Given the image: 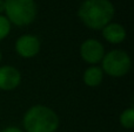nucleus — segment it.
<instances>
[{
    "mask_svg": "<svg viewBox=\"0 0 134 132\" xmlns=\"http://www.w3.org/2000/svg\"><path fill=\"white\" fill-rule=\"evenodd\" d=\"M115 14L109 0H85L78 9V16L86 27L94 30L102 29Z\"/></svg>",
    "mask_w": 134,
    "mask_h": 132,
    "instance_id": "f257e3e1",
    "label": "nucleus"
},
{
    "mask_svg": "<svg viewBox=\"0 0 134 132\" xmlns=\"http://www.w3.org/2000/svg\"><path fill=\"white\" fill-rule=\"evenodd\" d=\"M23 124L27 132H55L59 128V117L51 108L34 105L25 112Z\"/></svg>",
    "mask_w": 134,
    "mask_h": 132,
    "instance_id": "f03ea898",
    "label": "nucleus"
},
{
    "mask_svg": "<svg viewBox=\"0 0 134 132\" xmlns=\"http://www.w3.org/2000/svg\"><path fill=\"white\" fill-rule=\"evenodd\" d=\"M5 13L11 25L24 27L35 20L38 8L34 0H5Z\"/></svg>",
    "mask_w": 134,
    "mask_h": 132,
    "instance_id": "7ed1b4c3",
    "label": "nucleus"
},
{
    "mask_svg": "<svg viewBox=\"0 0 134 132\" xmlns=\"http://www.w3.org/2000/svg\"><path fill=\"white\" fill-rule=\"evenodd\" d=\"M132 61L126 51L111 50L105 54L101 60V69L111 77H122L130 71Z\"/></svg>",
    "mask_w": 134,
    "mask_h": 132,
    "instance_id": "20e7f679",
    "label": "nucleus"
},
{
    "mask_svg": "<svg viewBox=\"0 0 134 132\" xmlns=\"http://www.w3.org/2000/svg\"><path fill=\"white\" fill-rule=\"evenodd\" d=\"M80 55L85 62L97 64L101 62L105 55V48L100 41L95 39H87L80 46Z\"/></svg>",
    "mask_w": 134,
    "mask_h": 132,
    "instance_id": "39448f33",
    "label": "nucleus"
},
{
    "mask_svg": "<svg viewBox=\"0 0 134 132\" xmlns=\"http://www.w3.org/2000/svg\"><path fill=\"white\" fill-rule=\"evenodd\" d=\"M40 40L33 34H24L16 40L15 50L24 58H32L40 51Z\"/></svg>",
    "mask_w": 134,
    "mask_h": 132,
    "instance_id": "423d86ee",
    "label": "nucleus"
},
{
    "mask_svg": "<svg viewBox=\"0 0 134 132\" xmlns=\"http://www.w3.org/2000/svg\"><path fill=\"white\" fill-rule=\"evenodd\" d=\"M21 82V74L12 65L0 67V90L11 91L18 88Z\"/></svg>",
    "mask_w": 134,
    "mask_h": 132,
    "instance_id": "0eeeda50",
    "label": "nucleus"
},
{
    "mask_svg": "<svg viewBox=\"0 0 134 132\" xmlns=\"http://www.w3.org/2000/svg\"><path fill=\"white\" fill-rule=\"evenodd\" d=\"M101 30H102V36L109 43L118 44V43H121L122 41H125L126 39V29L120 23L109 22Z\"/></svg>",
    "mask_w": 134,
    "mask_h": 132,
    "instance_id": "6e6552de",
    "label": "nucleus"
},
{
    "mask_svg": "<svg viewBox=\"0 0 134 132\" xmlns=\"http://www.w3.org/2000/svg\"><path fill=\"white\" fill-rule=\"evenodd\" d=\"M82 80L83 83L87 87H91V88L99 87L104 80V71L101 68L97 67V65H92L83 71Z\"/></svg>",
    "mask_w": 134,
    "mask_h": 132,
    "instance_id": "1a4fd4ad",
    "label": "nucleus"
},
{
    "mask_svg": "<svg viewBox=\"0 0 134 132\" xmlns=\"http://www.w3.org/2000/svg\"><path fill=\"white\" fill-rule=\"evenodd\" d=\"M120 124L122 128L131 130L134 128V109L128 108L125 109L120 115Z\"/></svg>",
    "mask_w": 134,
    "mask_h": 132,
    "instance_id": "9d476101",
    "label": "nucleus"
},
{
    "mask_svg": "<svg viewBox=\"0 0 134 132\" xmlns=\"http://www.w3.org/2000/svg\"><path fill=\"white\" fill-rule=\"evenodd\" d=\"M11 32V22L5 15H0V40H4Z\"/></svg>",
    "mask_w": 134,
    "mask_h": 132,
    "instance_id": "9b49d317",
    "label": "nucleus"
},
{
    "mask_svg": "<svg viewBox=\"0 0 134 132\" xmlns=\"http://www.w3.org/2000/svg\"><path fill=\"white\" fill-rule=\"evenodd\" d=\"M1 132H23V131H21V129L16 128V126H7Z\"/></svg>",
    "mask_w": 134,
    "mask_h": 132,
    "instance_id": "f8f14e48",
    "label": "nucleus"
},
{
    "mask_svg": "<svg viewBox=\"0 0 134 132\" xmlns=\"http://www.w3.org/2000/svg\"><path fill=\"white\" fill-rule=\"evenodd\" d=\"M2 12H5V0H0V15H2Z\"/></svg>",
    "mask_w": 134,
    "mask_h": 132,
    "instance_id": "ddd939ff",
    "label": "nucleus"
},
{
    "mask_svg": "<svg viewBox=\"0 0 134 132\" xmlns=\"http://www.w3.org/2000/svg\"><path fill=\"white\" fill-rule=\"evenodd\" d=\"M1 58H2V55H1V51H0V62H1Z\"/></svg>",
    "mask_w": 134,
    "mask_h": 132,
    "instance_id": "4468645a",
    "label": "nucleus"
},
{
    "mask_svg": "<svg viewBox=\"0 0 134 132\" xmlns=\"http://www.w3.org/2000/svg\"><path fill=\"white\" fill-rule=\"evenodd\" d=\"M0 132H1V130H0Z\"/></svg>",
    "mask_w": 134,
    "mask_h": 132,
    "instance_id": "2eb2a0df",
    "label": "nucleus"
}]
</instances>
